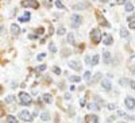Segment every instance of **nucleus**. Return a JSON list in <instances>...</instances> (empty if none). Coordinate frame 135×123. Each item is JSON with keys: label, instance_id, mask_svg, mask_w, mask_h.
Listing matches in <instances>:
<instances>
[{"label": "nucleus", "instance_id": "nucleus-45", "mask_svg": "<svg viewBox=\"0 0 135 123\" xmlns=\"http://www.w3.org/2000/svg\"><path fill=\"white\" fill-rule=\"evenodd\" d=\"M3 31H4V27H3V26H0V34H2Z\"/></svg>", "mask_w": 135, "mask_h": 123}, {"label": "nucleus", "instance_id": "nucleus-33", "mask_svg": "<svg viewBox=\"0 0 135 123\" xmlns=\"http://www.w3.org/2000/svg\"><path fill=\"white\" fill-rule=\"evenodd\" d=\"M45 57H46V54H45V53H42V54H39L38 57H37V59H38V61H42V59L45 58Z\"/></svg>", "mask_w": 135, "mask_h": 123}, {"label": "nucleus", "instance_id": "nucleus-2", "mask_svg": "<svg viewBox=\"0 0 135 123\" xmlns=\"http://www.w3.org/2000/svg\"><path fill=\"white\" fill-rule=\"evenodd\" d=\"M81 22H82V18H81V15L73 14L72 16H70V26H72L73 29H77V27L81 25Z\"/></svg>", "mask_w": 135, "mask_h": 123}, {"label": "nucleus", "instance_id": "nucleus-38", "mask_svg": "<svg viewBox=\"0 0 135 123\" xmlns=\"http://www.w3.org/2000/svg\"><path fill=\"white\" fill-rule=\"evenodd\" d=\"M85 62L91 65V57H88V55H86V57H85Z\"/></svg>", "mask_w": 135, "mask_h": 123}, {"label": "nucleus", "instance_id": "nucleus-3", "mask_svg": "<svg viewBox=\"0 0 135 123\" xmlns=\"http://www.w3.org/2000/svg\"><path fill=\"white\" fill-rule=\"evenodd\" d=\"M19 99H20V103L23 106H29L33 103V99H31V96L29 93H26V92H20L19 93Z\"/></svg>", "mask_w": 135, "mask_h": 123}, {"label": "nucleus", "instance_id": "nucleus-42", "mask_svg": "<svg viewBox=\"0 0 135 123\" xmlns=\"http://www.w3.org/2000/svg\"><path fill=\"white\" fill-rule=\"evenodd\" d=\"M80 106H81V107L85 106V100H84V99H81V100H80Z\"/></svg>", "mask_w": 135, "mask_h": 123}, {"label": "nucleus", "instance_id": "nucleus-14", "mask_svg": "<svg viewBox=\"0 0 135 123\" xmlns=\"http://www.w3.org/2000/svg\"><path fill=\"white\" fill-rule=\"evenodd\" d=\"M30 18H31L30 12H27V11H26V12H25V15L19 18V22H23V23H26V22H29V20H30Z\"/></svg>", "mask_w": 135, "mask_h": 123}, {"label": "nucleus", "instance_id": "nucleus-29", "mask_svg": "<svg viewBox=\"0 0 135 123\" xmlns=\"http://www.w3.org/2000/svg\"><path fill=\"white\" fill-rule=\"evenodd\" d=\"M84 78L86 81H91V72H89V70H86V72L84 73Z\"/></svg>", "mask_w": 135, "mask_h": 123}, {"label": "nucleus", "instance_id": "nucleus-9", "mask_svg": "<svg viewBox=\"0 0 135 123\" xmlns=\"http://www.w3.org/2000/svg\"><path fill=\"white\" fill-rule=\"evenodd\" d=\"M103 61H104L105 65L111 64V53L109 51H104V53H103Z\"/></svg>", "mask_w": 135, "mask_h": 123}, {"label": "nucleus", "instance_id": "nucleus-32", "mask_svg": "<svg viewBox=\"0 0 135 123\" xmlns=\"http://www.w3.org/2000/svg\"><path fill=\"white\" fill-rule=\"evenodd\" d=\"M128 26H130V29H132V30H135V20H130V23H128Z\"/></svg>", "mask_w": 135, "mask_h": 123}, {"label": "nucleus", "instance_id": "nucleus-19", "mask_svg": "<svg viewBox=\"0 0 135 123\" xmlns=\"http://www.w3.org/2000/svg\"><path fill=\"white\" fill-rule=\"evenodd\" d=\"M100 78H101V73H100V72H99V73H96V74H95L93 80H91L89 83H91V84H96V83H97L99 80H100Z\"/></svg>", "mask_w": 135, "mask_h": 123}, {"label": "nucleus", "instance_id": "nucleus-21", "mask_svg": "<svg viewBox=\"0 0 135 123\" xmlns=\"http://www.w3.org/2000/svg\"><path fill=\"white\" fill-rule=\"evenodd\" d=\"M41 119H42V120H49V119H50V114L49 112H46V111H45V112H42L41 114Z\"/></svg>", "mask_w": 135, "mask_h": 123}, {"label": "nucleus", "instance_id": "nucleus-13", "mask_svg": "<svg viewBox=\"0 0 135 123\" xmlns=\"http://www.w3.org/2000/svg\"><path fill=\"white\" fill-rule=\"evenodd\" d=\"M68 65H69V68H72V69H74V70H80V69H81V66H80V64H78L77 61H70Z\"/></svg>", "mask_w": 135, "mask_h": 123}, {"label": "nucleus", "instance_id": "nucleus-4", "mask_svg": "<svg viewBox=\"0 0 135 123\" xmlns=\"http://www.w3.org/2000/svg\"><path fill=\"white\" fill-rule=\"evenodd\" d=\"M22 6L23 7H27V8H34L37 10L39 7V3L37 2V0H23L22 2Z\"/></svg>", "mask_w": 135, "mask_h": 123}, {"label": "nucleus", "instance_id": "nucleus-35", "mask_svg": "<svg viewBox=\"0 0 135 123\" xmlns=\"http://www.w3.org/2000/svg\"><path fill=\"white\" fill-rule=\"evenodd\" d=\"M43 31H45V29H43V27H39V29L37 30V34H38V35H42Z\"/></svg>", "mask_w": 135, "mask_h": 123}, {"label": "nucleus", "instance_id": "nucleus-27", "mask_svg": "<svg viewBox=\"0 0 135 123\" xmlns=\"http://www.w3.org/2000/svg\"><path fill=\"white\" fill-rule=\"evenodd\" d=\"M49 50L51 53H55V51H57V47H55L54 43H49Z\"/></svg>", "mask_w": 135, "mask_h": 123}, {"label": "nucleus", "instance_id": "nucleus-17", "mask_svg": "<svg viewBox=\"0 0 135 123\" xmlns=\"http://www.w3.org/2000/svg\"><path fill=\"white\" fill-rule=\"evenodd\" d=\"M126 11L127 12H132L134 11V4L131 2H126Z\"/></svg>", "mask_w": 135, "mask_h": 123}, {"label": "nucleus", "instance_id": "nucleus-46", "mask_svg": "<svg viewBox=\"0 0 135 123\" xmlns=\"http://www.w3.org/2000/svg\"><path fill=\"white\" fill-rule=\"evenodd\" d=\"M0 116H3V111L2 110H0Z\"/></svg>", "mask_w": 135, "mask_h": 123}, {"label": "nucleus", "instance_id": "nucleus-8", "mask_svg": "<svg viewBox=\"0 0 135 123\" xmlns=\"http://www.w3.org/2000/svg\"><path fill=\"white\" fill-rule=\"evenodd\" d=\"M100 84H101V87H103V89H105V91H109L111 87H112V84H111V81H109V78H103Z\"/></svg>", "mask_w": 135, "mask_h": 123}, {"label": "nucleus", "instance_id": "nucleus-37", "mask_svg": "<svg viewBox=\"0 0 135 123\" xmlns=\"http://www.w3.org/2000/svg\"><path fill=\"white\" fill-rule=\"evenodd\" d=\"M92 119H93V123H99V118L96 116V115H93Z\"/></svg>", "mask_w": 135, "mask_h": 123}, {"label": "nucleus", "instance_id": "nucleus-43", "mask_svg": "<svg viewBox=\"0 0 135 123\" xmlns=\"http://www.w3.org/2000/svg\"><path fill=\"white\" fill-rule=\"evenodd\" d=\"M51 34H53V27H49V35H51Z\"/></svg>", "mask_w": 135, "mask_h": 123}, {"label": "nucleus", "instance_id": "nucleus-16", "mask_svg": "<svg viewBox=\"0 0 135 123\" xmlns=\"http://www.w3.org/2000/svg\"><path fill=\"white\" fill-rule=\"evenodd\" d=\"M99 61H100V55H99V54H95L93 57H92V59H91V65H92V66L97 65Z\"/></svg>", "mask_w": 135, "mask_h": 123}, {"label": "nucleus", "instance_id": "nucleus-11", "mask_svg": "<svg viewBox=\"0 0 135 123\" xmlns=\"http://www.w3.org/2000/svg\"><path fill=\"white\" fill-rule=\"evenodd\" d=\"M11 33H12L14 35H18L19 33H20V27H19L16 23H12V25H11Z\"/></svg>", "mask_w": 135, "mask_h": 123}, {"label": "nucleus", "instance_id": "nucleus-7", "mask_svg": "<svg viewBox=\"0 0 135 123\" xmlns=\"http://www.w3.org/2000/svg\"><path fill=\"white\" fill-rule=\"evenodd\" d=\"M91 7V4L88 2H85V3H78V4H74L72 8L74 10V11H81V10H85V8H89Z\"/></svg>", "mask_w": 135, "mask_h": 123}, {"label": "nucleus", "instance_id": "nucleus-44", "mask_svg": "<svg viewBox=\"0 0 135 123\" xmlns=\"http://www.w3.org/2000/svg\"><path fill=\"white\" fill-rule=\"evenodd\" d=\"M124 2H126V0H118V4H123Z\"/></svg>", "mask_w": 135, "mask_h": 123}, {"label": "nucleus", "instance_id": "nucleus-6", "mask_svg": "<svg viewBox=\"0 0 135 123\" xmlns=\"http://www.w3.org/2000/svg\"><path fill=\"white\" fill-rule=\"evenodd\" d=\"M124 104H126V107L128 110H134L135 108V99L131 97V96H127L124 99Z\"/></svg>", "mask_w": 135, "mask_h": 123}, {"label": "nucleus", "instance_id": "nucleus-10", "mask_svg": "<svg viewBox=\"0 0 135 123\" xmlns=\"http://www.w3.org/2000/svg\"><path fill=\"white\" fill-rule=\"evenodd\" d=\"M103 43H104V45H107V46L112 45V43H114V38H112V35L107 34V35H105V38L103 39Z\"/></svg>", "mask_w": 135, "mask_h": 123}, {"label": "nucleus", "instance_id": "nucleus-36", "mask_svg": "<svg viewBox=\"0 0 135 123\" xmlns=\"http://www.w3.org/2000/svg\"><path fill=\"white\" fill-rule=\"evenodd\" d=\"M38 70H41V72L46 70V65H41V66H38Z\"/></svg>", "mask_w": 135, "mask_h": 123}, {"label": "nucleus", "instance_id": "nucleus-40", "mask_svg": "<svg viewBox=\"0 0 135 123\" xmlns=\"http://www.w3.org/2000/svg\"><path fill=\"white\" fill-rule=\"evenodd\" d=\"M63 97H65L66 100H69V99L72 97V96H70V93H65V96H63Z\"/></svg>", "mask_w": 135, "mask_h": 123}, {"label": "nucleus", "instance_id": "nucleus-24", "mask_svg": "<svg viewBox=\"0 0 135 123\" xmlns=\"http://www.w3.org/2000/svg\"><path fill=\"white\" fill-rule=\"evenodd\" d=\"M69 80L73 83H78V81H81V77L80 76H69Z\"/></svg>", "mask_w": 135, "mask_h": 123}, {"label": "nucleus", "instance_id": "nucleus-30", "mask_svg": "<svg viewBox=\"0 0 135 123\" xmlns=\"http://www.w3.org/2000/svg\"><path fill=\"white\" fill-rule=\"evenodd\" d=\"M53 72H54L55 74H61V69H59L58 66H54V68H53Z\"/></svg>", "mask_w": 135, "mask_h": 123}, {"label": "nucleus", "instance_id": "nucleus-23", "mask_svg": "<svg viewBox=\"0 0 135 123\" xmlns=\"http://www.w3.org/2000/svg\"><path fill=\"white\" fill-rule=\"evenodd\" d=\"M7 123H18V119L12 116V115H10L8 118H7Z\"/></svg>", "mask_w": 135, "mask_h": 123}, {"label": "nucleus", "instance_id": "nucleus-1", "mask_svg": "<svg viewBox=\"0 0 135 123\" xmlns=\"http://www.w3.org/2000/svg\"><path fill=\"white\" fill-rule=\"evenodd\" d=\"M101 38H103V34H101V31L99 29H93L92 31H91V39H92V42L95 43V45L100 43Z\"/></svg>", "mask_w": 135, "mask_h": 123}, {"label": "nucleus", "instance_id": "nucleus-28", "mask_svg": "<svg viewBox=\"0 0 135 123\" xmlns=\"http://www.w3.org/2000/svg\"><path fill=\"white\" fill-rule=\"evenodd\" d=\"M65 33H66L65 27H59V29L57 30V34H58V35H63V34H65Z\"/></svg>", "mask_w": 135, "mask_h": 123}, {"label": "nucleus", "instance_id": "nucleus-34", "mask_svg": "<svg viewBox=\"0 0 135 123\" xmlns=\"http://www.w3.org/2000/svg\"><path fill=\"white\" fill-rule=\"evenodd\" d=\"M115 108H116V106H115V104H112V103H109V104H108V110L109 111H114Z\"/></svg>", "mask_w": 135, "mask_h": 123}, {"label": "nucleus", "instance_id": "nucleus-5", "mask_svg": "<svg viewBox=\"0 0 135 123\" xmlns=\"http://www.w3.org/2000/svg\"><path fill=\"white\" fill-rule=\"evenodd\" d=\"M19 119H22V120H25V122H31L33 120V115H31L27 110H23L19 112Z\"/></svg>", "mask_w": 135, "mask_h": 123}, {"label": "nucleus", "instance_id": "nucleus-22", "mask_svg": "<svg viewBox=\"0 0 135 123\" xmlns=\"http://www.w3.org/2000/svg\"><path fill=\"white\" fill-rule=\"evenodd\" d=\"M120 37L122 38H128V31L126 29H120Z\"/></svg>", "mask_w": 135, "mask_h": 123}, {"label": "nucleus", "instance_id": "nucleus-12", "mask_svg": "<svg viewBox=\"0 0 135 123\" xmlns=\"http://www.w3.org/2000/svg\"><path fill=\"white\" fill-rule=\"evenodd\" d=\"M96 16H97V19H99V23H101V25H104V26H107V27H109V23H107V20L101 16V14L99 12V11L96 12Z\"/></svg>", "mask_w": 135, "mask_h": 123}, {"label": "nucleus", "instance_id": "nucleus-31", "mask_svg": "<svg viewBox=\"0 0 135 123\" xmlns=\"http://www.w3.org/2000/svg\"><path fill=\"white\" fill-rule=\"evenodd\" d=\"M14 96H7V99H6V103H12L14 101Z\"/></svg>", "mask_w": 135, "mask_h": 123}, {"label": "nucleus", "instance_id": "nucleus-41", "mask_svg": "<svg viewBox=\"0 0 135 123\" xmlns=\"http://www.w3.org/2000/svg\"><path fill=\"white\" fill-rule=\"evenodd\" d=\"M130 85H131L132 89H135V81H130Z\"/></svg>", "mask_w": 135, "mask_h": 123}, {"label": "nucleus", "instance_id": "nucleus-15", "mask_svg": "<svg viewBox=\"0 0 135 123\" xmlns=\"http://www.w3.org/2000/svg\"><path fill=\"white\" fill-rule=\"evenodd\" d=\"M42 99H43V101H45V103H49V104L53 103V97H51L50 93H45V95L42 96Z\"/></svg>", "mask_w": 135, "mask_h": 123}, {"label": "nucleus", "instance_id": "nucleus-39", "mask_svg": "<svg viewBox=\"0 0 135 123\" xmlns=\"http://www.w3.org/2000/svg\"><path fill=\"white\" fill-rule=\"evenodd\" d=\"M62 53H63V54H62V57H66V55H68V53H69V51H68V50L65 49V50H62Z\"/></svg>", "mask_w": 135, "mask_h": 123}, {"label": "nucleus", "instance_id": "nucleus-18", "mask_svg": "<svg viewBox=\"0 0 135 123\" xmlns=\"http://www.w3.org/2000/svg\"><path fill=\"white\" fill-rule=\"evenodd\" d=\"M88 108H89V110H93V111H99V110H100V106L96 104V103H89V104H88Z\"/></svg>", "mask_w": 135, "mask_h": 123}, {"label": "nucleus", "instance_id": "nucleus-47", "mask_svg": "<svg viewBox=\"0 0 135 123\" xmlns=\"http://www.w3.org/2000/svg\"><path fill=\"white\" fill-rule=\"evenodd\" d=\"M119 123H124V122H119Z\"/></svg>", "mask_w": 135, "mask_h": 123}, {"label": "nucleus", "instance_id": "nucleus-26", "mask_svg": "<svg viewBox=\"0 0 135 123\" xmlns=\"http://www.w3.org/2000/svg\"><path fill=\"white\" fill-rule=\"evenodd\" d=\"M119 84L120 85H127V84H130V80H127V78H120V80H119Z\"/></svg>", "mask_w": 135, "mask_h": 123}, {"label": "nucleus", "instance_id": "nucleus-20", "mask_svg": "<svg viewBox=\"0 0 135 123\" xmlns=\"http://www.w3.org/2000/svg\"><path fill=\"white\" fill-rule=\"evenodd\" d=\"M68 42H69L70 45H74V43H76V42H74V35H73V33H69V34H68Z\"/></svg>", "mask_w": 135, "mask_h": 123}, {"label": "nucleus", "instance_id": "nucleus-25", "mask_svg": "<svg viewBox=\"0 0 135 123\" xmlns=\"http://www.w3.org/2000/svg\"><path fill=\"white\" fill-rule=\"evenodd\" d=\"M55 7L59 10H65V6L62 4V2H59V0H55Z\"/></svg>", "mask_w": 135, "mask_h": 123}]
</instances>
